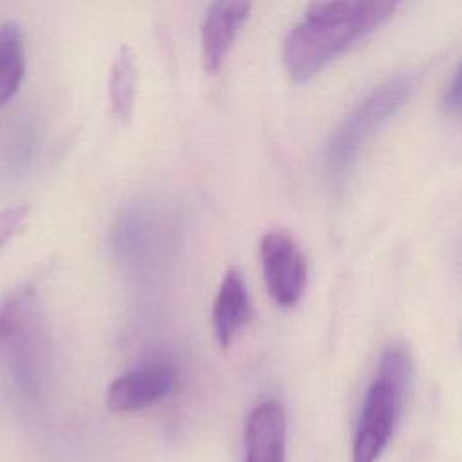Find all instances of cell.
I'll use <instances>...</instances> for the list:
<instances>
[{
  "instance_id": "obj_1",
  "label": "cell",
  "mask_w": 462,
  "mask_h": 462,
  "mask_svg": "<svg viewBox=\"0 0 462 462\" xmlns=\"http://www.w3.org/2000/svg\"><path fill=\"white\" fill-rule=\"evenodd\" d=\"M395 2H316L283 42V65L296 83L321 72L334 58L384 23Z\"/></svg>"
},
{
  "instance_id": "obj_2",
  "label": "cell",
  "mask_w": 462,
  "mask_h": 462,
  "mask_svg": "<svg viewBox=\"0 0 462 462\" xmlns=\"http://www.w3.org/2000/svg\"><path fill=\"white\" fill-rule=\"evenodd\" d=\"M411 377V357L402 343H390L366 388L352 444V462H375L397 426Z\"/></svg>"
},
{
  "instance_id": "obj_3",
  "label": "cell",
  "mask_w": 462,
  "mask_h": 462,
  "mask_svg": "<svg viewBox=\"0 0 462 462\" xmlns=\"http://www.w3.org/2000/svg\"><path fill=\"white\" fill-rule=\"evenodd\" d=\"M413 90V79L406 74L372 90L337 126L328 148L327 162L334 175H345L356 162L365 143L406 103Z\"/></svg>"
},
{
  "instance_id": "obj_4",
  "label": "cell",
  "mask_w": 462,
  "mask_h": 462,
  "mask_svg": "<svg viewBox=\"0 0 462 462\" xmlns=\"http://www.w3.org/2000/svg\"><path fill=\"white\" fill-rule=\"evenodd\" d=\"M45 350V332L34 292L16 289L0 300V352L23 375L32 374Z\"/></svg>"
},
{
  "instance_id": "obj_5",
  "label": "cell",
  "mask_w": 462,
  "mask_h": 462,
  "mask_svg": "<svg viewBox=\"0 0 462 462\" xmlns=\"http://www.w3.org/2000/svg\"><path fill=\"white\" fill-rule=\"evenodd\" d=\"M265 287L280 307H294L307 285V260L285 231H269L260 244Z\"/></svg>"
},
{
  "instance_id": "obj_6",
  "label": "cell",
  "mask_w": 462,
  "mask_h": 462,
  "mask_svg": "<svg viewBox=\"0 0 462 462\" xmlns=\"http://www.w3.org/2000/svg\"><path fill=\"white\" fill-rule=\"evenodd\" d=\"M175 370L164 361H150L116 377L106 390L114 413H132L162 401L175 386Z\"/></svg>"
},
{
  "instance_id": "obj_7",
  "label": "cell",
  "mask_w": 462,
  "mask_h": 462,
  "mask_svg": "<svg viewBox=\"0 0 462 462\" xmlns=\"http://www.w3.org/2000/svg\"><path fill=\"white\" fill-rule=\"evenodd\" d=\"M249 9L247 2H215L208 9L200 31V56L208 74L220 70Z\"/></svg>"
},
{
  "instance_id": "obj_8",
  "label": "cell",
  "mask_w": 462,
  "mask_h": 462,
  "mask_svg": "<svg viewBox=\"0 0 462 462\" xmlns=\"http://www.w3.org/2000/svg\"><path fill=\"white\" fill-rule=\"evenodd\" d=\"M285 431V413L276 401L254 406L244 428L245 462H283Z\"/></svg>"
},
{
  "instance_id": "obj_9",
  "label": "cell",
  "mask_w": 462,
  "mask_h": 462,
  "mask_svg": "<svg viewBox=\"0 0 462 462\" xmlns=\"http://www.w3.org/2000/svg\"><path fill=\"white\" fill-rule=\"evenodd\" d=\"M251 316L253 309L244 276L238 269H229L213 303V330L220 346H229Z\"/></svg>"
},
{
  "instance_id": "obj_10",
  "label": "cell",
  "mask_w": 462,
  "mask_h": 462,
  "mask_svg": "<svg viewBox=\"0 0 462 462\" xmlns=\"http://www.w3.org/2000/svg\"><path fill=\"white\" fill-rule=\"evenodd\" d=\"M137 85H139V69H137L135 54L130 49V45H119L110 67L108 99H110V108L114 117L123 125H126L134 116Z\"/></svg>"
},
{
  "instance_id": "obj_11",
  "label": "cell",
  "mask_w": 462,
  "mask_h": 462,
  "mask_svg": "<svg viewBox=\"0 0 462 462\" xmlns=\"http://www.w3.org/2000/svg\"><path fill=\"white\" fill-rule=\"evenodd\" d=\"M25 70L23 40L13 22L0 25V106L18 92Z\"/></svg>"
},
{
  "instance_id": "obj_12",
  "label": "cell",
  "mask_w": 462,
  "mask_h": 462,
  "mask_svg": "<svg viewBox=\"0 0 462 462\" xmlns=\"http://www.w3.org/2000/svg\"><path fill=\"white\" fill-rule=\"evenodd\" d=\"M27 215H29L27 204L9 206L0 211V253L11 242V238L20 231V227L27 220Z\"/></svg>"
},
{
  "instance_id": "obj_13",
  "label": "cell",
  "mask_w": 462,
  "mask_h": 462,
  "mask_svg": "<svg viewBox=\"0 0 462 462\" xmlns=\"http://www.w3.org/2000/svg\"><path fill=\"white\" fill-rule=\"evenodd\" d=\"M444 106H446V110H449L453 114H462V65L455 72V76L446 90Z\"/></svg>"
}]
</instances>
